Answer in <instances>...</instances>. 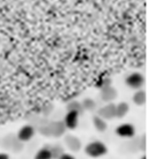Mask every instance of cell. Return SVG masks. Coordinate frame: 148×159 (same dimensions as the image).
<instances>
[{
  "mask_svg": "<svg viewBox=\"0 0 148 159\" xmlns=\"http://www.w3.org/2000/svg\"><path fill=\"white\" fill-rule=\"evenodd\" d=\"M85 153L90 158H101L108 153V146L101 141L89 142L85 146Z\"/></svg>",
  "mask_w": 148,
  "mask_h": 159,
  "instance_id": "cell-1",
  "label": "cell"
},
{
  "mask_svg": "<svg viewBox=\"0 0 148 159\" xmlns=\"http://www.w3.org/2000/svg\"><path fill=\"white\" fill-rule=\"evenodd\" d=\"M65 125L63 123V121L59 122H51V123H46L42 125L39 128V133L44 135V136H51V137H61L65 134Z\"/></svg>",
  "mask_w": 148,
  "mask_h": 159,
  "instance_id": "cell-2",
  "label": "cell"
},
{
  "mask_svg": "<svg viewBox=\"0 0 148 159\" xmlns=\"http://www.w3.org/2000/svg\"><path fill=\"white\" fill-rule=\"evenodd\" d=\"M36 134L35 127H33L31 124H24L21 128L19 129L18 134H16V139L21 143H28L30 142Z\"/></svg>",
  "mask_w": 148,
  "mask_h": 159,
  "instance_id": "cell-3",
  "label": "cell"
},
{
  "mask_svg": "<svg viewBox=\"0 0 148 159\" xmlns=\"http://www.w3.org/2000/svg\"><path fill=\"white\" fill-rule=\"evenodd\" d=\"M115 133L120 138H133L135 136V127L132 123H122L119 124Z\"/></svg>",
  "mask_w": 148,
  "mask_h": 159,
  "instance_id": "cell-4",
  "label": "cell"
},
{
  "mask_svg": "<svg viewBox=\"0 0 148 159\" xmlns=\"http://www.w3.org/2000/svg\"><path fill=\"white\" fill-rule=\"evenodd\" d=\"M79 119H80V113L74 111H68L67 113H66L65 116H64L63 123H64L66 129H68V130H74V129L78 127Z\"/></svg>",
  "mask_w": 148,
  "mask_h": 159,
  "instance_id": "cell-5",
  "label": "cell"
},
{
  "mask_svg": "<svg viewBox=\"0 0 148 159\" xmlns=\"http://www.w3.org/2000/svg\"><path fill=\"white\" fill-rule=\"evenodd\" d=\"M126 85L130 87V89H140L142 87V85L145 84V78L144 75L139 73V72H133V73H131L128 77L126 78Z\"/></svg>",
  "mask_w": 148,
  "mask_h": 159,
  "instance_id": "cell-6",
  "label": "cell"
},
{
  "mask_svg": "<svg viewBox=\"0 0 148 159\" xmlns=\"http://www.w3.org/2000/svg\"><path fill=\"white\" fill-rule=\"evenodd\" d=\"M96 115H98L100 117H102L105 121L116 117V105L113 102L107 103L103 107H101L100 109L97 111V114Z\"/></svg>",
  "mask_w": 148,
  "mask_h": 159,
  "instance_id": "cell-7",
  "label": "cell"
},
{
  "mask_svg": "<svg viewBox=\"0 0 148 159\" xmlns=\"http://www.w3.org/2000/svg\"><path fill=\"white\" fill-rule=\"evenodd\" d=\"M64 142H65V145L67 146L72 152H78V151H80L81 148H82L81 141H80L76 136H73V135H65Z\"/></svg>",
  "mask_w": 148,
  "mask_h": 159,
  "instance_id": "cell-8",
  "label": "cell"
},
{
  "mask_svg": "<svg viewBox=\"0 0 148 159\" xmlns=\"http://www.w3.org/2000/svg\"><path fill=\"white\" fill-rule=\"evenodd\" d=\"M117 97V92L113 89L111 85H107L102 87V92H101V98L104 100L105 102H112Z\"/></svg>",
  "mask_w": 148,
  "mask_h": 159,
  "instance_id": "cell-9",
  "label": "cell"
},
{
  "mask_svg": "<svg viewBox=\"0 0 148 159\" xmlns=\"http://www.w3.org/2000/svg\"><path fill=\"white\" fill-rule=\"evenodd\" d=\"M93 124H94V127H95V129L98 133H104V131H107V129H108L107 121L103 120L102 117H100L98 115H94L93 116Z\"/></svg>",
  "mask_w": 148,
  "mask_h": 159,
  "instance_id": "cell-10",
  "label": "cell"
},
{
  "mask_svg": "<svg viewBox=\"0 0 148 159\" xmlns=\"http://www.w3.org/2000/svg\"><path fill=\"white\" fill-rule=\"evenodd\" d=\"M34 159H53L52 152H51V149L50 146H43L37 152L34 156Z\"/></svg>",
  "mask_w": 148,
  "mask_h": 159,
  "instance_id": "cell-11",
  "label": "cell"
},
{
  "mask_svg": "<svg viewBox=\"0 0 148 159\" xmlns=\"http://www.w3.org/2000/svg\"><path fill=\"white\" fill-rule=\"evenodd\" d=\"M130 111V106L126 102H119L116 105V117L117 119H123L125 117Z\"/></svg>",
  "mask_w": 148,
  "mask_h": 159,
  "instance_id": "cell-12",
  "label": "cell"
},
{
  "mask_svg": "<svg viewBox=\"0 0 148 159\" xmlns=\"http://www.w3.org/2000/svg\"><path fill=\"white\" fill-rule=\"evenodd\" d=\"M133 102L137 106H142L146 102V93L142 89H138L133 95Z\"/></svg>",
  "mask_w": 148,
  "mask_h": 159,
  "instance_id": "cell-13",
  "label": "cell"
},
{
  "mask_svg": "<svg viewBox=\"0 0 148 159\" xmlns=\"http://www.w3.org/2000/svg\"><path fill=\"white\" fill-rule=\"evenodd\" d=\"M81 106H82V109L90 111H94V109H95L96 102L94 101L93 99H90V98H86V99L81 102Z\"/></svg>",
  "mask_w": 148,
  "mask_h": 159,
  "instance_id": "cell-14",
  "label": "cell"
},
{
  "mask_svg": "<svg viewBox=\"0 0 148 159\" xmlns=\"http://www.w3.org/2000/svg\"><path fill=\"white\" fill-rule=\"evenodd\" d=\"M67 109H68V111H78V113H81V111H83L82 106H81V102H78V101H72L71 103H68Z\"/></svg>",
  "mask_w": 148,
  "mask_h": 159,
  "instance_id": "cell-15",
  "label": "cell"
},
{
  "mask_svg": "<svg viewBox=\"0 0 148 159\" xmlns=\"http://www.w3.org/2000/svg\"><path fill=\"white\" fill-rule=\"evenodd\" d=\"M51 149V152H52V156H53V159H58V157L60 155H63L65 151L64 149L61 148L60 145H54L53 148H50Z\"/></svg>",
  "mask_w": 148,
  "mask_h": 159,
  "instance_id": "cell-16",
  "label": "cell"
},
{
  "mask_svg": "<svg viewBox=\"0 0 148 159\" xmlns=\"http://www.w3.org/2000/svg\"><path fill=\"white\" fill-rule=\"evenodd\" d=\"M58 159H76L72 153H68V152H64L63 155H60L58 157Z\"/></svg>",
  "mask_w": 148,
  "mask_h": 159,
  "instance_id": "cell-17",
  "label": "cell"
},
{
  "mask_svg": "<svg viewBox=\"0 0 148 159\" xmlns=\"http://www.w3.org/2000/svg\"><path fill=\"white\" fill-rule=\"evenodd\" d=\"M0 159H11V158H9L8 153H6V152H0Z\"/></svg>",
  "mask_w": 148,
  "mask_h": 159,
  "instance_id": "cell-18",
  "label": "cell"
},
{
  "mask_svg": "<svg viewBox=\"0 0 148 159\" xmlns=\"http://www.w3.org/2000/svg\"><path fill=\"white\" fill-rule=\"evenodd\" d=\"M140 159H146V156H142V157H141Z\"/></svg>",
  "mask_w": 148,
  "mask_h": 159,
  "instance_id": "cell-19",
  "label": "cell"
}]
</instances>
